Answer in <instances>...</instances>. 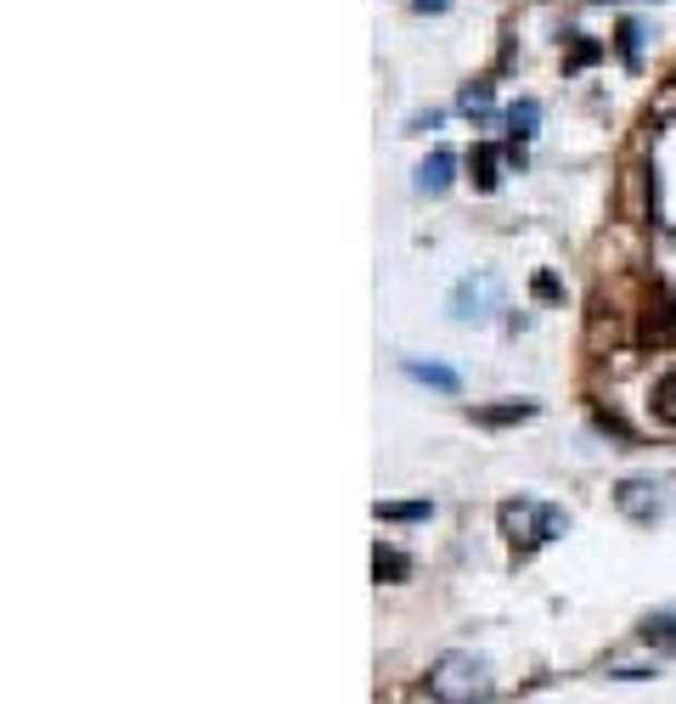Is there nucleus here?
I'll list each match as a JSON object with an SVG mask.
<instances>
[{
  "mask_svg": "<svg viewBox=\"0 0 676 704\" xmlns=\"http://www.w3.org/2000/svg\"><path fill=\"white\" fill-rule=\"evenodd\" d=\"M428 693L439 704H485L491 699V677L473 654H446L428 670Z\"/></svg>",
  "mask_w": 676,
  "mask_h": 704,
  "instance_id": "nucleus-1",
  "label": "nucleus"
},
{
  "mask_svg": "<svg viewBox=\"0 0 676 704\" xmlns=\"http://www.w3.org/2000/svg\"><path fill=\"white\" fill-rule=\"evenodd\" d=\"M502 530H507V542H514V547H541V542H553V535L569 530V513L547 508V501H507Z\"/></svg>",
  "mask_w": 676,
  "mask_h": 704,
  "instance_id": "nucleus-2",
  "label": "nucleus"
},
{
  "mask_svg": "<svg viewBox=\"0 0 676 704\" xmlns=\"http://www.w3.org/2000/svg\"><path fill=\"white\" fill-rule=\"evenodd\" d=\"M496 305H502V282H496L491 271L462 277V282L451 288V316H457V321H491Z\"/></svg>",
  "mask_w": 676,
  "mask_h": 704,
  "instance_id": "nucleus-3",
  "label": "nucleus"
},
{
  "mask_svg": "<svg viewBox=\"0 0 676 704\" xmlns=\"http://www.w3.org/2000/svg\"><path fill=\"white\" fill-rule=\"evenodd\" d=\"M615 501H620V513L637 519V524H654V519L671 513V490H665L660 480H626V485L615 490Z\"/></svg>",
  "mask_w": 676,
  "mask_h": 704,
  "instance_id": "nucleus-4",
  "label": "nucleus"
},
{
  "mask_svg": "<svg viewBox=\"0 0 676 704\" xmlns=\"http://www.w3.org/2000/svg\"><path fill=\"white\" fill-rule=\"evenodd\" d=\"M637 339L642 344H671L676 339V299H654V305H649V316H642V332H637Z\"/></svg>",
  "mask_w": 676,
  "mask_h": 704,
  "instance_id": "nucleus-5",
  "label": "nucleus"
},
{
  "mask_svg": "<svg viewBox=\"0 0 676 704\" xmlns=\"http://www.w3.org/2000/svg\"><path fill=\"white\" fill-rule=\"evenodd\" d=\"M457 181V153L451 147H434L423 158V170H418V192H446Z\"/></svg>",
  "mask_w": 676,
  "mask_h": 704,
  "instance_id": "nucleus-6",
  "label": "nucleus"
},
{
  "mask_svg": "<svg viewBox=\"0 0 676 704\" xmlns=\"http://www.w3.org/2000/svg\"><path fill=\"white\" fill-rule=\"evenodd\" d=\"M406 378H418V384H428V389H446V395L462 389L457 373H451V366H439V361H406Z\"/></svg>",
  "mask_w": 676,
  "mask_h": 704,
  "instance_id": "nucleus-7",
  "label": "nucleus"
},
{
  "mask_svg": "<svg viewBox=\"0 0 676 704\" xmlns=\"http://www.w3.org/2000/svg\"><path fill=\"white\" fill-rule=\"evenodd\" d=\"M535 124H541V108L535 102H514V108H507V136H514V142H530Z\"/></svg>",
  "mask_w": 676,
  "mask_h": 704,
  "instance_id": "nucleus-8",
  "label": "nucleus"
},
{
  "mask_svg": "<svg viewBox=\"0 0 676 704\" xmlns=\"http://www.w3.org/2000/svg\"><path fill=\"white\" fill-rule=\"evenodd\" d=\"M468 170H473V186H480V192H496V186H502V175H496V147H473V163H468Z\"/></svg>",
  "mask_w": 676,
  "mask_h": 704,
  "instance_id": "nucleus-9",
  "label": "nucleus"
},
{
  "mask_svg": "<svg viewBox=\"0 0 676 704\" xmlns=\"http://www.w3.org/2000/svg\"><path fill=\"white\" fill-rule=\"evenodd\" d=\"M372 569H378V581H406V575H412V563H406L395 547H378V553H372Z\"/></svg>",
  "mask_w": 676,
  "mask_h": 704,
  "instance_id": "nucleus-10",
  "label": "nucleus"
},
{
  "mask_svg": "<svg viewBox=\"0 0 676 704\" xmlns=\"http://www.w3.org/2000/svg\"><path fill=\"white\" fill-rule=\"evenodd\" d=\"M642 643L676 648V615H649V620H642Z\"/></svg>",
  "mask_w": 676,
  "mask_h": 704,
  "instance_id": "nucleus-11",
  "label": "nucleus"
},
{
  "mask_svg": "<svg viewBox=\"0 0 676 704\" xmlns=\"http://www.w3.org/2000/svg\"><path fill=\"white\" fill-rule=\"evenodd\" d=\"M654 412L676 428V373H665V378L654 384Z\"/></svg>",
  "mask_w": 676,
  "mask_h": 704,
  "instance_id": "nucleus-12",
  "label": "nucleus"
},
{
  "mask_svg": "<svg viewBox=\"0 0 676 704\" xmlns=\"http://www.w3.org/2000/svg\"><path fill=\"white\" fill-rule=\"evenodd\" d=\"M378 519H428V501H378Z\"/></svg>",
  "mask_w": 676,
  "mask_h": 704,
  "instance_id": "nucleus-13",
  "label": "nucleus"
},
{
  "mask_svg": "<svg viewBox=\"0 0 676 704\" xmlns=\"http://www.w3.org/2000/svg\"><path fill=\"white\" fill-rule=\"evenodd\" d=\"M637 46H642V28L626 17V23H620V57L631 62V69H637Z\"/></svg>",
  "mask_w": 676,
  "mask_h": 704,
  "instance_id": "nucleus-14",
  "label": "nucleus"
},
{
  "mask_svg": "<svg viewBox=\"0 0 676 704\" xmlns=\"http://www.w3.org/2000/svg\"><path fill=\"white\" fill-rule=\"evenodd\" d=\"M535 406L530 400H519V406H496V412H480V423H519V417H530Z\"/></svg>",
  "mask_w": 676,
  "mask_h": 704,
  "instance_id": "nucleus-15",
  "label": "nucleus"
},
{
  "mask_svg": "<svg viewBox=\"0 0 676 704\" xmlns=\"http://www.w3.org/2000/svg\"><path fill=\"white\" fill-rule=\"evenodd\" d=\"M462 108H468V113H485V108H491V85H468V90H462Z\"/></svg>",
  "mask_w": 676,
  "mask_h": 704,
  "instance_id": "nucleus-16",
  "label": "nucleus"
},
{
  "mask_svg": "<svg viewBox=\"0 0 676 704\" xmlns=\"http://www.w3.org/2000/svg\"><path fill=\"white\" fill-rule=\"evenodd\" d=\"M592 57H597V46L581 40V46H575V57H569V69H581V62H592Z\"/></svg>",
  "mask_w": 676,
  "mask_h": 704,
  "instance_id": "nucleus-17",
  "label": "nucleus"
},
{
  "mask_svg": "<svg viewBox=\"0 0 676 704\" xmlns=\"http://www.w3.org/2000/svg\"><path fill=\"white\" fill-rule=\"evenodd\" d=\"M451 0H412V12H446Z\"/></svg>",
  "mask_w": 676,
  "mask_h": 704,
  "instance_id": "nucleus-18",
  "label": "nucleus"
}]
</instances>
